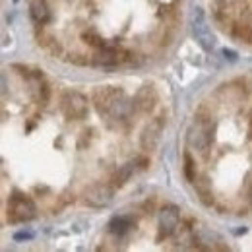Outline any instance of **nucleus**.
Returning <instances> with one entry per match:
<instances>
[{"label":"nucleus","mask_w":252,"mask_h":252,"mask_svg":"<svg viewBox=\"0 0 252 252\" xmlns=\"http://www.w3.org/2000/svg\"><path fill=\"white\" fill-rule=\"evenodd\" d=\"M223 57H225L227 61H231V63L237 61V53H235V51H229V49H223Z\"/></svg>","instance_id":"obj_18"},{"label":"nucleus","mask_w":252,"mask_h":252,"mask_svg":"<svg viewBox=\"0 0 252 252\" xmlns=\"http://www.w3.org/2000/svg\"><path fill=\"white\" fill-rule=\"evenodd\" d=\"M84 200L92 208H103V206H107L113 200V189L109 185H103V183L92 185L90 189L86 190Z\"/></svg>","instance_id":"obj_7"},{"label":"nucleus","mask_w":252,"mask_h":252,"mask_svg":"<svg viewBox=\"0 0 252 252\" xmlns=\"http://www.w3.org/2000/svg\"><path fill=\"white\" fill-rule=\"evenodd\" d=\"M130 227H132V221L128 220L126 216H119V218H113L111 220V223H109V233L121 237V235H125Z\"/></svg>","instance_id":"obj_13"},{"label":"nucleus","mask_w":252,"mask_h":252,"mask_svg":"<svg viewBox=\"0 0 252 252\" xmlns=\"http://www.w3.org/2000/svg\"><path fill=\"white\" fill-rule=\"evenodd\" d=\"M61 109L66 119L82 121L88 115V99L80 92H64L61 97Z\"/></svg>","instance_id":"obj_3"},{"label":"nucleus","mask_w":252,"mask_h":252,"mask_svg":"<svg viewBox=\"0 0 252 252\" xmlns=\"http://www.w3.org/2000/svg\"><path fill=\"white\" fill-rule=\"evenodd\" d=\"M210 140H212V134H210V126L202 121L194 123L189 128V134H187V142L192 150L196 152H206L208 146H210Z\"/></svg>","instance_id":"obj_5"},{"label":"nucleus","mask_w":252,"mask_h":252,"mask_svg":"<svg viewBox=\"0 0 252 252\" xmlns=\"http://www.w3.org/2000/svg\"><path fill=\"white\" fill-rule=\"evenodd\" d=\"M235 35L241 37V39H245V41H249V43H252V26H249V24L235 26Z\"/></svg>","instance_id":"obj_15"},{"label":"nucleus","mask_w":252,"mask_h":252,"mask_svg":"<svg viewBox=\"0 0 252 252\" xmlns=\"http://www.w3.org/2000/svg\"><path fill=\"white\" fill-rule=\"evenodd\" d=\"M82 39H84L86 43L94 45V47H103V39L99 37V33L95 32V30H88V32H84Z\"/></svg>","instance_id":"obj_16"},{"label":"nucleus","mask_w":252,"mask_h":252,"mask_svg":"<svg viewBox=\"0 0 252 252\" xmlns=\"http://www.w3.org/2000/svg\"><path fill=\"white\" fill-rule=\"evenodd\" d=\"M95 109L103 115H111L115 119H125L134 111L132 101L126 97V94L117 86H103L97 88L92 95Z\"/></svg>","instance_id":"obj_1"},{"label":"nucleus","mask_w":252,"mask_h":252,"mask_svg":"<svg viewBox=\"0 0 252 252\" xmlns=\"http://www.w3.org/2000/svg\"><path fill=\"white\" fill-rule=\"evenodd\" d=\"M185 177L189 179L190 183H194L196 181V171H194V161L190 158L189 154L185 156Z\"/></svg>","instance_id":"obj_17"},{"label":"nucleus","mask_w":252,"mask_h":252,"mask_svg":"<svg viewBox=\"0 0 252 252\" xmlns=\"http://www.w3.org/2000/svg\"><path fill=\"white\" fill-rule=\"evenodd\" d=\"M194 185H196V190H198V194H200V200H202L206 206H210V204H212V187H210V181H208L206 177H202L200 181H194Z\"/></svg>","instance_id":"obj_14"},{"label":"nucleus","mask_w":252,"mask_h":252,"mask_svg":"<svg viewBox=\"0 0 252 252\" xmlns=\"http://www.w3.org/2000/svg\"><path fill=\"white\" fill-rule=\"evenodd\" d=\"M249 134H251L252 138V115H251V121H249Z\"/></svg>","instance_id":"obj_20"},{"label":"nucleus","mask_w":252,"mask_h":252,"mask_svg":"<svg viewBox=\"0 0 252 252\" xmlns=\"http://www.w3.org/2000/svg\"><path fill=\"white\" fill-rule=\"evenodd\" d=\"M30 14H32L33 22L39 24V26L47 24L49 18H51V12H49V6L45 4V0H32V4H30Z\"/></svg>","instance_id":"obj_12"},{"label":"nucleus","mask_w":252,"mask_h":252,"mask_svg":"<svg viewBox=\"0 0 252 252\" xmlns=\"http://www.w3.org/2000/svg\"><path fill=\"white\" fill-rule=\"evenodd\" d=\"M249 192H251V198H252V181L249 183Z\"/></svg>","instance_id":"obj_21"},{"label":"nucleus","mask_w":252,"mask_h":252,"mask_svg":"<svg viewBox=\"0 0 252 252\" xmlns=\"http://www.w3.org/2000/svg\"><path fill=\"white\" fill-rule=\"evenodd\" d=\"M16 241H24V239H33V233H16L14 235Z\"/></svg>","instance_id":"obj_19"},{"label":"nucleus","mask_w":252,"mask_h":252,"mask_svg":"<svg viewBox=\"0 0 252 252\" xmlns=\"http://www.w3.org/2000/svg\"><path fill=\"white\" fill-rule=\"evenodd\" d=\"M192 33H194L198 45H200L204 51H212V49H214L216 37H214L212 30H210L208 24H206L204 10H202V8H194V12H192Z\"/></svg>","instance_id":"obj_4"},{"label":"nucleus","mask_w":252,"mask_h":252,"mask_svg":"<svg viewBox=\"0 0 252 252\" xmlns=\"http://www.w3.org/2000/svg\"><path fill=\"white\" fill-rule=\"evenodd\" d=\"M142 163H146V159H134V161L125 163V165L115 173V177H113V185H115V187H123V185H126V183L132 179V175H134L138 169L144 167Z\"/></svg>","instance_id":"obj_11"},{"label":"nucleus","mask_w":252,"mask_h":252,"mask_svg":"<svg viewBox=\"0 0 252 252\" xmlns=\"http://www.w3.org/2000/svg\"><path fill=\"white\" fill-rule=\"evenodd\" d=\"M8 218L12 223H26L35 218V204L26 194L14 192L8 202Z\"/></svg>","instance_id":"obj_2"},{"label":"nucleus","mask_w":252,"mask_h":252,"mask_svg":"<svg viewBox=\"0 0 252 252\" xmlns=\"http://www.w3.org/2000/svg\"><path fill=\"white\" fill-rule=\"evenodd\" d=\"M156 103H158V92L150 84L142 86L138 90V94L134 95V99H132L134 111H138V113H150L156 107Z\"/></svg>","instance_id":"obj_8"},{"label":"nucleus","mask_w":252,"mask_h":252,"mask_svg":"<svg viewBox=\"0 0 252 252\" xmlns=\"http://www.w3.org/2000/svg\"><path fill=\"white\" fill-rule=\"evenodd\" d=\"M123 53L119 49H113V47H103L99 49L94 55V64L95 66H117V64L123 63Z\"/></svg>","instance_id":"obj_10"},{"label":"nucleus","mask_w":252,"mask_h":252,"mask_svg":"<svg viewBox=\"0 0 252 252\" xmlns=\"http://www.w3.org/2000/svg\"><path fill=\"white\" fill-rule=\"evenodd\" d=\"M179 208L177 206H165L161 212H159V220H158V225H159V235L161 237H169V235H173L175 231H177V227H179Z\"/></svg>","instance_id":"obj_9"},{"label":"nucleus","mask_w":252,"mask_h":252,"mask_svg":"<svg viewBox=\"0 0 252 252\" xmlns=\"http://www.w3.org/2000/svg\"><path fill=\"white\" fill-rule=\"evenodd\" d=\"M163 126H165V119H163V117H156V119H152L148 125L144 126V130H142V138H140V144H142L144 150L154 152V150L158 148L159 140H161Z\"/></svg>","instance_id":"obj_6"}]
</instances>
